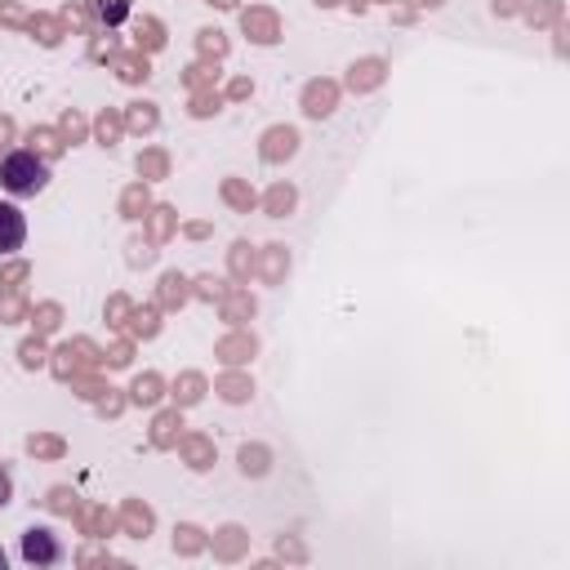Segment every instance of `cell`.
Segmentation results:
<instances>
[{
  "instance_id": "2",
  "label": "cell",
  "mask_w": 570,
  "mask_h": 570,
  "mask_svg": "<svg viewBox=\"0 0 570 570\" xmlns=\"http://www.w3.org/2000/svg\"><path fill=\"white\" fill-rule=\"evenodd\" d=\"M22 557H27L31 566H53V561H62V543H58V534H49V530H27V534H22Z\"/></svg>"
},
{
  "instance_id": "4",
  "label": "cell",
  "mask_w": 570,
  "mask_h": 570,
  "mask_svg": "<svg viewBox=\"0 0 570 570\" xmlns=\"http://www.w3.org/2000/svg\"><path fill=\"white\" fill-rule=\"evenodd\" d=\"M94 13L107 22V27H120L129 18V0H94Z\"/></svg>"
},
{
  "instance_id": "1",
  "label": "cell",
  "mask_w": 570,
  "mask_h": 570,
  "mask_svg": "<svg viewBox=\"0 0 570 570\" xmlns=\"http://www.w3.org/2000/svg\"><path fill=\"white\" fill-rule=\"evenodd\" d=\"M0 187L9 196H36L49 187V165L36 151H9L0 160Z\"/></svg>"
},
{
  "instance_id": "3",
  "label": "cell",
  "mask_w": 570,
  "mask_h": 570,
  "mask_svg": "<svg viewBox=\"0 0 570 570\" xmlns=\"http://www.w3.org/2000/svg\"><path fill=\"white\" fill-rule=\"evenodd\" d=\"M22 240H27V218H22V209L9 205V200H0V258L13 254V249H22Z\"/></svg>"
},
{
  "instance_id": "5",
  "label": "cell",
  "mask_w": 570,
  "mask_h": 570,
  "mask_svg": "<svg viewBox=\"0 0 570 570\" xmlns=\"http://www.w3.org/2000/svg\"><path fill=\"white\" fill-rule=\"evenodd\" d=\"M0 561H4V557H0Z\"/></svg>"
}]
</instances>
